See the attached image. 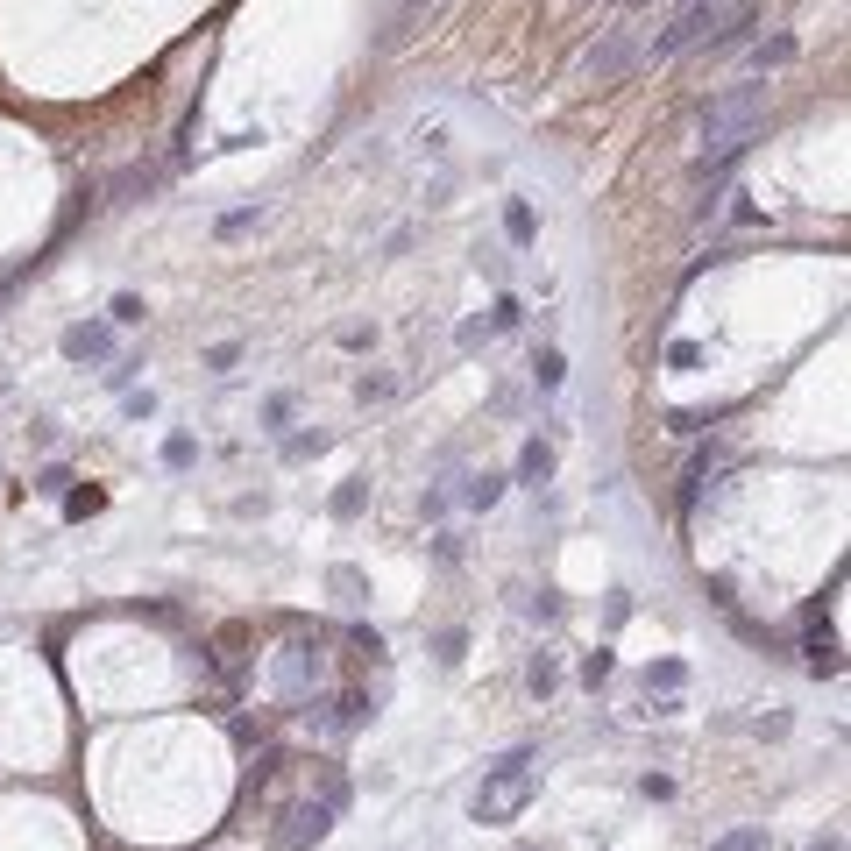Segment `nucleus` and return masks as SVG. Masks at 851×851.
<instances>
[{
  "instance_id": "4be33fe9",
  "label": "nucleus",
  "mask_w": 851,
  "mask_h": 851,
  "mask_svg": "<svg viewBox=\"0 0 851 851\" xmlns=\"http://www.w3.org/2000/svg\"><path fill=\"white\" fill-rule=\"evenodd\" d=\"M291 412H298V398H291V391H277V398L263 405V426H291Z\"/></svg>"
},
{
  "instance_id": "6ab92c4d",
  "label": "nucleus",
  "mask_w": 851,
  "mask_h": 851,
  "mask_svg": "<svg viewBox=\"0 0 851 851\" xmlns=\"http://www.w3.org/2000/svg\"><path fill=\"white\" fill-rule=\"evenodd\" d=\"M100 504H107L100 490H64V518H93Z\"/></svg>"
},
{
  "instance_id": "412c9836",
  "label": "nucleus",
  "mask_w": 851,
  "mask_h": 851,
  "mask_svg": "<svg viewBox=\"0 0 851 851\" xmlns=\"http://www.w3.org/2000/svg\"><path fill=\"white\" fill-rule=\"evenodd\" d=\"M490 341H497L490 320H469V327H461V355H476V348H490Z\"/></svg>"
},
{
  "instance_id": "a211bd4d",
  "label": "nucleus",
  "mask_w": 851,
  "mask_h": 851,
  "mask_svg": "<svg viewBox=\"0 0 851 851\" xmlns=\"http://www.w3.org/2000/svg\"><path fill=\"white\" fill-rule=\"evenodd\" d=\"M313 454H327V433H291L284 440V461H313Z\"/></svg>"
},
{
  "instance_id": "f257e3e1",
  "label": "nucleus",
  "mask_w": 851,
  "mask_h": 851,
  "mask_svg": "<svg viewBox=\"0 0 851 851\" xmlns=\"http://www.w3.org/2000/svg\"><path fill=\"white\" fill-rule=\"evenodd\" d=\"M759 128H766V86H731V93L703 100V157H695V171L703 178L731 171Z\"/></svg>"
},
{
  "instance_id": "9d476101",
  "label": "nucleus",
  "mask_w": 851,
  "mask_h": 851,
  "mask_svg": "<svg viewBox=\"0 0 851 851\" xmlns=\"http://www.w3.org/2000/svg\"><path fill=\"white\" fill-rule=\"evenodd\" d=\"M561 376H568V355L561 348H539L532 355V383H539V391H561Z\"/></svg>"
},
{
  "instance_id": "f3484780",
  "label": "nucleus",
  "mask_w": 851,
  "mask_h": 851,
  "mask_svg": "<svg viewBox=\"0 0 851 851\" xmlns=\"http://www.w3.org/2000/svg\"><path fill=\"white\" fill-rule=\"evenodd\" d=\"M710 851H766V830H752V823H745V830H724Z\"/></svg>"
},
{
  "instance_id": "7c9ffc66",
  "label": "nucleus",
  "mask_w": 851,
  "mask_h": 851,
  "mask_svg": "<svg viewBox=\"0 0 851 851\" xmlns=\"http://www.w3.org/2000/svg\"><path fill=\"white\" fill-rule=\"evenodd\" d=\"M809 851H844V837H837V830H823V837H816Z\"/></svg>"
},
{
  "instance_id": "9b49d317",
  "label": "nucleus",
  "mask_w": 851,
  "mask_h": 851,
  "mask_svg": "<svg viewBox=\"0 0 851 851\" xmlns=\"http://www.w3.org/2000/svg\"><path fill=\"white\" fill-rule=\"evenodd\" d=\"M504 235H511L518 249H525V242L539 235V220H532V206H525V199H511V206H504Z\"/></svg>"
},
{
  "instance_id": "423d86ee",
  "label": "nucleus",
  "mask_w": 851,
  "mask_h": 851,
  "mask_svg": "<svg viewBox=\"0 0 851 851\" xmlns=\"http://www.w3.org/2000/svg\"><path fill=\"white\" fill-rule=\"evenodd\" d=\"M369 717H376V710H369V695H362V688H341L334 703H327V731H362Z\"/></svg>"
},
{
  "instance_id": "cd10ccee",
  "label": "nucleus",
  "mask_w": 851,
  "mask_h": 851,
  "mask_svg": "<svg viewBox=\"0 0 851 851\" xmlns=\"http://www.w3.org/2000/svg\"><path fill=\"white\" fill-rule=\"evenodd\" d=\"M235 362H242V341H220V348L206 355V369H235Z\"/></svg>"
},
{
  "instance_id": "39448f33",
  "label": "nucleus",
  "mask_w": 851,
  "mask_h": 851,
  "mask_svg": "<svg viewBox=\"0 0 851 851\" xmlns=\"http://www.w3.org/2000/svg\"><path fill=\"white\" fill-rule=\"evenodd\" d=\"M518 483L525 490H547L554 483V440H525L518 447Z\"/></svg>"
},
{
  "instance_id": "2eb2a0df",
  "label": "nucleus",
  "mask_w": 851,
  "mask_h": 851,
  "mask_svg": "<svg viewBox=\"0 0 851 851\" xmlns=\"http://www.w3.org/2000/svg\"><path fill=\"white\" fill-rule=\"evenodd\" d=\"M788 57H795V36H773V43L752 50V71H773V64H788Z\"/></svg>"
},
{
  "instance_id": "5701e85b",
  "label": "nucleus",
  "mask_w": 851,
  "mask_h": 851,
  "mask_svg": "<svg viewBox=\"0 0 851 851\" xmlns=\"http://www.w3.org/2000/svg\"><path fill=\"white\" fill-rule=\"evenodd\" d=\"M610 667H617V660H610L603 646H596V653H582V681H589V688H596V681H610Z\"/></svg>"
},
{
  "instance_id": "f8f14e48",
  "label": "nucleus",
  "mask_w": 851,
  "mask_h": 851,
  "mask_svg": "<svg viewBox=\"0 0 851 851\" xmlns=\"http://www.w3.org/2000/svg\"><path fill=\"white\" fill-rule=\"evenodd\" d=\"M525 688H532V695H554V688H561V667H554V653H539V660L525 667Z\"/></svg>"
},
{
  "instance_id": "a878e982",
  "label": "nucleus",
  "mask_w": 851,
  "mask_h": 851,
  "mask_svg": "<svg viewBox=\"0 0 851 851\" xmlns=\"http://www.w3.org/2000/svg\"><path fill=\"white\" fill-rule=\"evenodd\" d=\"M667 362H674V369H695V362H703V348H695V341H667Z\"/></svg>"
},
{
  "instance_id": "4468645a",
  "label": "nucleus",
  "mask_w": 851,
  "mask_h": 851,
  "mask_svg": "<svg viewBox=\"0 0 851 851\" xmlns=\"http://www.w3.org/2000/svg\"><path fill=\"white\" fill-rule=\"evenodd\" d=\"M681 681H688V667H681V660H653V667H646V688H660V695H674Z\"/></svg>"
},
{
  "instance_id": "20e7f679",
  "label": "nucleus",
  "mask_w": 851,
  "mask_h": 851,
  "mask_svg": "<svg viewBox=\"0 0 851 851\" xmlns=\"http://www.w3.org/2000/svg\"><path fill=\"white\" fill-rule=\"evenodd\" d=\"M632 57H639V36L632 29H603L589 50H582V79H596V86H610V79H625V71H632Z\"/></svg>"
},
{
  "instance_id": "6e6552de",
  "label": "nucleus",
  "mask_w": 851,
  "mask_h": 851,
  "mask_svg": "<svg viewBox=\"0 0 851 851\" xmlns=\"http://www.w3.org/2000/svg\"><path fill=\"white\" fill-rule=\"evenodd\" d=\"M504 483H511V476H497V469H483V476H469V483H461V504H469V511H490V504L504 497Z\"/></svg>"
},
{
  "instance_id": "b1692460",
  "label": "nucleus",
  "mask_w": 851,
  "mask_h": 851,
  "mask_svg": "<svg viewBox=\"0 0 851 851\" xmlns=\"http://www.w3.org/2000/svg\"><path fill=\"white\" fill-rule=\"evenodd\" d=\"M518 320H525V313H518V298H511V291H504V298H497V305H490V327H497V334H504V327H518Z\"/></svg>"
},
{
  "instance_id": "ddd939ff",
  "label": "nucleus",
  "mask_w": 851,
  "mask_h": 851,
  "mask_svg": "<svg viewBox=\"0 0 851 851\" xmlns=\"http://www.w3.org/2000/svg\"><path fill=\"white\" fill-rule=\"evenodd\" d=\"M362 504H369V483H362V476L334 490V518H362Z\"/></svg>"
},
{
  "instance_id": "dca6fc26",
  "label": "nucleus",
  "mask_w": 851,
  "mask_h": 851,
  "mask_svg": "<svg viewBox=\"0 0 851 851\" xmlns=\"http://www.w3.org/2000/svg\"><path fill=\"white\" fill-rule=\"evenodd\" d=\"M256 220H263L256 206H242V213H220V220H213V235H220V242H235V235H249Z\"/></svg>"
},
{
  "instance_id": "0eeeda50",
  "label": "nucleus",
  "mask_w": 851,
  "mask_h": 851,
  "mask_svg": "<svg viewBox=\"0 0 851 851\" xmlns=\"http://www.w3.org/2000/svg\"><path fill=\"white\" fill-rule=\"evenodd\" d=\"M64 355H71V362H107V355H114V334H107V327H71V334H64Z\"/></svg>"
},
{
  "instance_id": "1a4fd4ad",
  "label": "nucleus",
  "mask_w": 851,
  "mask_h": 851,
  "mask_svg": "<svg viewBox=\"0 0 851 851\" xmlns=\"http://www.w3.org/2000/svg\"><path fill=\"white\" fill-rule=\"evenodd\" d=\"M802 660H809V674H837V667H844V653H837V639H830V632H809Z\"/></svg>"
},
{
  "instance_id": "bb28decb",
  "label": "nucleus",
  "mask_w": 851,
  "mask_h": 851,
  "mask_svg": "<svg viewBox=\"0 0 851 851\" xmlns=\"http://www.w3.org/2000/svg\"><path fill=\"white\" fill-rule=\"evenodd\" d=\"M355 398H362V405H376V398H391V376H362V383H355Z\"/></svg>"
},
{
  "instance_id": "f03ea898",
  "label": "nucleus",
  "mask_w": 851,
  "mask_h": 851,
  "mask_svg": "<svg viewBox=\"0 0 851 851\" xmlns=\"http://www.w3.org/2000/svg\"><path fill=\"white\" fill-rule=\"evenodd\" d=\"M532 795H539V773H532V766H525V752H518V759H504V766H490V773H483V788L469 795V816L497 830V823L525 816V802H532Z\"/></svg>"
},
{
  "instance_id": "c756f323",
  "label": "nucleus",
  "mask_w": 851,
  "mask_h": 851,
  "mask_svg": "<svg viewBox=\"0 0 851 851\" xmlns=\"http://www.w3.org/2000/svg\"><path fill=\"white\" fill-rule=\"evenodd\" d=\"M36 490H43V497H64V490H71V469H43V483H36Z\"/></svg>"
},
{
  "instance_id": "393cba45",
  "label": "nucleus",
  "mask_w": 851,
  "mask_h": 851,
  "mask_svg": "<svg viewBox=\"0 0 851 851\" xmlns=\"http://www.w3.org/2000/svg\"><path fill=\"white\" fill-rule=\"evenodd\" d=\"M164 461H171V469H192V461H199V447H192V440H185V433H178V440H171V447H164Z\"/></svg>"
},
{
  "instance_id": "c85d7f7f",
  "label": "nucleus",
  "mask_w": 851,
  "mask_h": 851,
  "mask_svg": "<svg viewBox=\"0 0 851 851\" xmlns=\"http://www.w3.org/2000/svg\"><path fill=\"white\" fill-rule=\"evenodd\" d=\"M639 795H646V802H667V795H674V781H667V773H646Z\"/></svg>"
},
{
  "instance_id": "aec40b11",
  "label": "nucleus",
  "mask_w": 851,
  "mask_h": 851,
  "mask_svg": "<svg viewBox=\"0 0 851 851\" xmlns=\"http://www.w3.org/2000/svg\"><path fill=\"white\" fill-rule=\"evenodd\" d=\"M142 313H149V305H142L135 291H121V298H114V327H142Z\"/></svg>"
},
{
  "instance_id": "7ed1b4c3",
  "label": "nucleus",
  "mask_w": 851,
  "mask_h": 851,
  "mask_svg": "<svg viewBox=\"0 0 851 851\" xmlns=\"http://www.w3.org/2000/svg\"><path fill=\"white\" fill-rule=\"evenodd\" d=\"M731 8H738V0H688V8L653 36V57H681V50H695V43H710V36L731 22Z\"/></svg>"
}]
</instances>
